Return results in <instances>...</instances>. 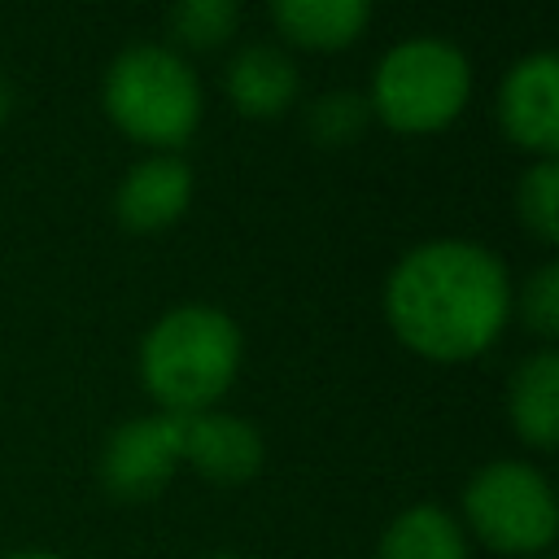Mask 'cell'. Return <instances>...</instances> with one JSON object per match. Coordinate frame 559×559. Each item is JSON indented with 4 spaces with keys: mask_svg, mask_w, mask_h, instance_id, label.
Returning a JSON list of instances; mask_svg holds the SVG:
<instances>
[{
    "mask_svg": "<svg viewBox=\"0 0 559 559\" xmlns=\"http://www.w3.org/2000/svg\"><path fill=\"white\" fill-rule=\"evenodd\" d=\"M384 314L402 345L432 362L489 349L511 314V280L498 253L441 236L406 249L384 280Z\"/></svg>",
    "mask_w": 559,
    "mask_h": 559,
    "instance_id": "6da1fadb",
    "label": "cell"
},
{
    "mask_svg": "<svg viewBox=\"0 0 559 559\" xmlns=\"http://www.w3.org/2000/svg\"><path fill=\"white\" fill-rule=\"evenodd\" d=\"M240 367V328L227 310L188 301L166 310L140 341V380L170 415L214 411Z\"/></svg>",
    "mask_w": 559,
    "mask_h": 559,
    "instance_id": "7a4b0ae2",
    "label": "cell"
},
{
    "mask_svg": "<svg viewBox=\"0 0 559 559\" xmlns=\"http://www.w3.org/2000/svg\"><path fill=\"white\" fill-rule=\"evenodd\" d=\"M100 100L127 135L157 148L183 144L201 118L197 70L166 44H127L105 70Z\"/></svg>",
    "mask_w": 559,
    "mask_h": 559,
    "instance_id": "3957f363",
    "label": "cell"
},
{
    "mask_svg": "<svg viewBox=\"0 0 559 559\" xmlns=\"http://www.w3.org/2000/svg\"><path fill=\"white\" fill-rule=\"evenodd\" d=\"M463 524L493 555H550L559 533V502L550 480L524 459H493L463 485Z\"/></svg>",
    "mask_w": 559,
    "mask_h": 559,
    "instance_id": "277c9868",
    "label": "cell"
},
{
    "mask_svg": "<svg viewBox=\"0 0 559 559\" xmlns=\"http://www.w3.org/2000/svg\"><path fill=\"white\" fill-rule=\"evenodd\" d=\"M472 92V66L463 48L441 35L397 39L371 74V109L397 131L445 127Z\"/></svg>",
    "mask_w": 559,
    "mask_h": 559,
    "instance_id": "5b68a950",
    "label": "cell"
},
{
    "mask_svg": "<svg viewBox=\"0 0 559 559\" xmlns=\"http://www.w3.org/2000/svg\"><path fill=\"white\" fill-rule=\"evenodd\" d=\"M179 463H183V424H179V415H170V411L140 415V419L118 424L105 437L100 485L118 502H148L170 485Z\"/></svg>",
    "mask_w": 559,
    "mask_h": 559,
    "instance_id": "8992f818",
    "label": "cell"
},
{
    "mask_svg": "<svg viewBox=\"0 0 559 559\" xmlns=\"http://www.w3.org/2000/svg\"><path fill=\"white\" fill-rule=\"evenodd\" d=\"M555 83H559V61L550 48L520 57L498 83V118H502L507 135L542 157H555V148H559Z\"/></svg>",
    "mask_w": 559,
    "mask_h": 559,
    "instance_id": "52a82bcc",
    "label": "cell"
},
{
    "mask_svg": "<svg viewBox=\"0 0 559 559\" xmlns=\"http://www.w3.org/2000/svg\"><path fill=\"white\" fill-rule=\"evenodd\" d=\"M183 424V463H192L214 485H245L262 472V432L227 411L179 415Z\"/></svg>",
    "mask_w": 559,
    "mask_h": 559,
    "instance_id": "ba28073f",
    "label": "cell"
},
{
    "mask_svg": "<svg viewBox=\"0 0 559 559\" xmlns=\"http://www.w3.org/2000/svg\"><path fill=\"white\" fill-rule=\"evenodd\" d=\"M192 201V166L179 153H153L140 157L135 166H127L118 192H114V210L131 231H153L175 223Z\"/></svg>",
    "mask_w": 559,
    "mask_h": 559,
    "instance_id": "9c48e42d",
    "label": "cell"
},
{
    "mask_svg": "<svg viewBox=\"0 0 559 559\" xmlns=\"http://www.w3.org/2000/svg\"><path fill=\"white\" fill-rule=\"evenodd\" d=\"M507 415L520 441H528L533 450H555L559 441V354L555 349H537L511 371Z\"/></svg>",
    "mask_w": 559,
    "mask_h": 559,
    "instance_id": "30bf717a",
    "label": "cell"
},
{
    "mask_svg": "<svg viewBox=\"0 0 559 559\" xmlns=\"http://www.w3.org/2000/svg\"><path fill=\"white\" fill-rule=\"evenodd\" d=\"M227 96L240 114L271 118L297 96V66L275 44H245L227 61Z\"/></svg>",
    "mask_w": 559,
    "mask_h": 559,
    "instance_id": "8fae6325",
    "label": "cell"
},
{
    "mask_svg": "<svg viewBox=\"0 0 559 559\" xmlns=\"http://www.w3.org/2000/svg\"><path fill=\"white\" fill-rule=\"evenodd\" d=\"M376 559H467V533L445 507L415 502L389 520Z\"/></svg>",
    "mask_w": 559,
    "mask_h": 559,
    "instance_id": "7c38bea8",
    "label": "cell"
},
{
    "mask_svg": "<svg viewBox=\"0 0 559 559\" xmlns=\"http://www.w3.org/2000/svg\"><path fill=\"white\" fill-rule=\"evenodd\" d=\"M271 17L297 44L341 48L367 26L371 0H271Z\"/></svg>",
    "mask_w": 559,
    "mask_h": 559,
    "instance_id": "4fadbf2b",
    "label": "cell"
},
{
    "mask_svg": "<svg viewBox=\"0 0 559 559\" xmlns=\"http://www.w3.org/2000/svg\"><path fill=\"white\" fill-rule=\"evenodd\" d=\"M240 0H170V35L188 48H214L236 31Z\"/></svg>",
    "mask_w": 559,
    "mask_h": 559,
    "instance_id": "5bb4252c",
    "label": "cell"
},
{
    "mask_svg": "<svg viewBox=\"0 0 559 559\" xmlns=\"http://www.w3.org/2000/svg\"><path fill=\"white\" fill-rule=\"evenodd\" d=\"M515 205H520L524 227L537 240L550 245L559 236V162L555 157H542L524 170V179L515 188Z\"/></svg>",
    "mask_w": 559,
    "mask_h": 559,
    "instance_id": "9a60e30c",
    "label": "cell"
},
{
    "mask_svg": "<svg viewBox=\"0 0 559 559\" xmlns=\"http://www.w3.org/2000/svg\"><path fill=\"white\" fill-rule=\"evenodd\" d=\"M367 114H371L367 96H358V92H323L310 105L306 122H310V135L314 140H323V144H349V140L362 135Z\"/></svg>",
    "mask_w": 559,
    "mask_h": 559,
    "instance_id": "2e32d148",
    "label": "cell"
},
{
    "mask_svg": "<svg viewBox=\"0 0 559 559\" xmlns=\"http://www.w3.org/2000/svg\"><path fill=\"white\" fill-rule=\"evenodd\" d=\"M524 323L537 332V336H555L559 332V266L555 262H542L528 284H524Z\"/></svg>",
    "mask_w": 559,
    "mask_h": 559,
    "instance_id": "e0dca14e",
    "label": "cell"
},
{
    "mask_svg": "<svg viewBox=\"0 0 559 559\" xmlns=\"http://www.w3.org/2000/svg\"><path fill=\"white\" fill-rule=\"evenodd\" d=\"M9 109H13V83L0 74V122L9 118Z\"/></svg>",
    "mask_w": 559,
    "mask_h": 559,
    "instance_id": "ac0fdd59",
    "label": "cell"
},
{
    "mask_svg": "<svg viewBox=\"0 0 559 559\" xmlns=\"http://www.w3.org/2000/svg\"><path fill=\"white\" fill-rule=\"evenodd\" d=\"M4 559H61V555H48V550H17V555H4Z\"/></svg>",
    "mask_w": 559,
    "mask_h": 559,
    "instance_id": "d6986e66",
    "label": "cell"
},
{
    "mask_svg": "<svg viewBox=\"0 0 559 559\" xmlns=\"http://www.w3.org/2000/svg\"><path fill=\"white\" fill-rule=\"evenodd\" d=\"M210 559H240V555H210Z\"/></svg>",
    "mask_w": 559,
    "mask_h": 559,
    "instance_id": "ffe728a7",
    "label": "cell"
},
{
    "mask_svg": "<svg viewBox=\"0 0 559 559\" xmlns=\"http://www.w3.org/2000/svg\"><path fill=\"white\" fill-rule=\"evenodd\" d=\"M537 559H555V555H537Z\"/></svg>",
    "mask_w": 559,
    "mask_h": 559,
    "instance_id": "44dd1931",
    "label": "cell"
}]
</instances>
